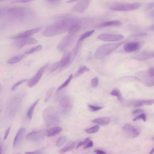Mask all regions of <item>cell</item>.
I'll list each match as a JSON object with an SVG mask.
<instances>
[{
  "mask_svg": "<svg viewBox=\"0 0 154 154\" xmlns=\"http://www.w3.org/2000/svg\"><path fill=\"white\" fill-rule=\"evenodd\" d=\"M110 121L109 117H103L95 119L92 120V122L99 125L105 126L108 124Z\"/></svg>",
  "mask_w": 154,
  "mask_h": 154,
  "instance_id": "obj_20",
  "label": "cell"
},
{
  "mask_svg": "<svg viewBox=\"0 0 154 154\" xmlns=\"http://www.w3.org/2000/svg\"><path fill=\"white\" fill-rule=\"evenodd\" d=\"M5 14H6V10L0 12V19H1L4 17Z\"/></svg>",
  "mask_w": 154,
  "mask_h": 154,
  "instance_id": "obj_50",
  "label": "cell"
},
{
  "mask_svg": "<svg viewBox=\"0 0 154 154\" xmlns=\"http://www.w3.org/2000/svg\"><path fill=\"white\" fill-rule=\"evenodd\" d=\"M2 149L1 147L0 146V154L2 153Z\"/></svg>",
  "mask_w": 154,
  "mask_h": 154,
  "instance_id": "obj_57",
  "label": "cell"
},
{
  "mask_svg": "<svg viewBox=\"0 0 154 154\" xmlns=\"http://www.w3.org/2000/svg\"><path fill=\"white\" fill-rule=\"evenodd\" d=\"M100 126L98 125L92 127L85 130V131L89 134H92L98 132L100 129Z\"/></svg>",
  "mask_w": 154,
  "mask_h": 154,
  "instance_id": "obj_33",
  "label": "cell"
},
{
  "mask_svg": "<svg viewBox=\"0 0 154 154\" xmlns=\"http://www.w3.org/2000/svg\"><path fill=\"white\" fill-rule=\"evenodd\" d=\"M45 134L44 131H34L31 132L26 136V139L32 141H36L43 139Z\"/></svg>",
  "mask_w": 154,
  "mask_h": 154,
  "instance_id": "obj_12",
  "label": "cell"
},
{
  "mask_svg": "<svg viewBox=\"0 0 154 154\" xmlns=\"http://www.w3.org/2000/svg\"><path fill=\"white\" fill-rule=\"evenodd\" d=\"M124 38L121 35H114L102 34L99 35L97 39L107 42H115L120 40Z\"/></svg>",
  "mask_w": 154,
  "mask_h": 154,
  "instance_id": "obj_8",
  "label": "cell"
},
{
  "mask_svg": "<svg viewBox=\"0 0 154 154\" xmlns=\"http://www.w3.org/2000/svg\"><path fill=\"white\" fill-rule=\"evenodd\" d=\"M95 32V30H93L87 32L82 34L80 37L79 41H82L85 39L90 36Z\"/></svg>",
  "mask_w": 154,
  "mask_h": 154,
  "instance_id": "obj_30",
  "label": "cell"
},
{
  "mask_svg": "<svg viewBox=\"0 0 154 154\" xmlns=\"http://www.w3.org/2000/svg\"><path fill=\"white\" fill-rule=\"evenodd\" d=\"M74 34H68L61 40L58 46V49L61 51H63L70 44L74 38Z\"/></svg>",
  "mask_w": 154,
  "mask_h": 154,
  "instance_id": "obj_10",
  "label": "cell"
},
{
  "mask_svg": "<svg viewBox=\"0 0 154 154\" xmlns=\"http://www.w3.org/2000/svg\"><path fill=\"white\" fill-rule=\"evenodd\" d=\"M140 44L138 42H132L127 43L124 47V49L126 52L131 53L135 52L139 49Z\"/></svg>",
  "mask_w": 154,
  "mask_h": 154,
  "instance_id": "obj_16",
  "label": "cell"
},
{
  "mask_svg": "<svg viewBox=\"0 0 154 154\" xmlns=\"http://www.w3.org/2000/svg\"><path fill=\"white\" fill-rule=\"evenodd\" d=\"M90 109L92 111L95 112L99 111L103 108V107L92 105H89Z\"/></svg>",
  "mask_w": 154,
  "mask_h": 154,
  "instance_id": "obj_38",
  "label": "cell"
},
{
  "mask_svg": "<svg viewBox=\"0 0 154 154\" xmlns=\"http://www.w3.org/2000/svg\"><path fill=\"white\" fill-rule=\"evenodd\" d=\"M47 1L51 4L56 5L59 4L61 0H47Z\"/></svg>",
  "mask_w": 154,
  "mask_h": 154,
  "instance_id": "obj_45",
  "label": "cell"
},
{
  "mask_svg": "<svg viewBox=\"0 0 154 154\" xmlns=\"http://www.w3.org/2000/svg\"><path fill=\"white\" fill-rule=\"evenodd\" d=\"M48 66V64H46L39 69L36 75L29 81L28 86L29 87L32 88L38 84Z\"/></svg>",
  "mask_w": 154,
  "mask_h": 154,
  "instance_id": "obj_7",
  "label": "cell"
},
{
  "mask_svg": "<svg viewBox=\"0 0 154 154\" xmlns=\"http://www.w3.org/2000/svg\"><path fill=\"white\" fill-rule=\"evenodd\" d=\"M153 7V3H151L148 5V7L149 8H152Z\"/></svg>",
  "mask_w": 154,
  "mask_h": 154,
  "instance_id": "obj_52",
  "label": "cell"
},
{
  "mask_svg": "<svg viewBox=\"0 0 154 154\" xmlns=\"http://www.w3.org/2000/svg\"><path fill=\"white\" fill-rule=\"evenodd\" d=\"M7 13L10 18L18 20H22L34 15L32 10L27 7H12L8 9Z\"/></svg>",
  "mask_w": 154,
  "mask_h": 154,
  "instance_id": "obj_2",
  "label": "cell"
},
{
  "mask_svg": "<svg viewBox=\"0 0 154 154\" xmlns=\"http://www.w3.org/2000/svg\"><path fill=\"white\" fill-rule=\"evenodd\" d=\"M73 77V74H71L68 79L66 80L64 83L59 87L57 90V91H59L67 86L70 83L71 80L72 79Z\"/></svg>",
  "mask_w": 154,
  "mask_h": 154,
  "instance_id": "obj_31",
  "label": "cell"
},
{
  "mask_svg": "<svg viewBox=\"0 0 154 154\" xmlns=\"http://www.w3.org/2000/svg\"><path fill=\"white\" fill-rule=\"evenodd\" d=\"M90 69L86 66H84L80 68L77 72L75 74L74 76V78H76L83 74L86 72L89 71Z\"/></svg>",
  "mask_w": 154,
  "mask_h": 154,
  "instance_id": "obj_27",
  "label": "cell"
},
{
  "mask_svg": "<svg viewBox=\"0 0 154 154\" xmlns=\"http://www.w3.org/2000/svg\"><path fill=\"white\" fill-rule=\"evenodd\" d=\"M154 103V100H138L132 101V105L133 106L139 107L145 105H150Z\"/></svg>",
  "mask_w": 154,
  "mask_h": 154,
  "instance_id": "obj_19",
  "label": "cell"
},
{
  "mask_svg": "<svg viewBox=\"0 0 154 154\" xmlns=\"http://www.w3.org/2000/svg\"><path fill=\"white\" fill-rule=\"evenodd\" d=\"M94 152L97 154H105L106 153L105 152L100 150H95Z\"/></svg>",
  "mask_w": 154,
  "mask_h": 154,
  "instance_id": "obj_48",
  "label": "cell"
},
{
  "mask_svg": "<svg viewBox=\"0 0 154 154\" xmlns=\"http://www.w3.org/2000/svg\"><path fill=\"white\" fill-rule=\"evenodd\" d=\"M148 74L150 78H153L154 77V68H152L150 69L148 71Z\"/></svg>",
  "mask_w": 154,
  "mask_h": 154,
  "instance_id": "obj_46",
  "label": "cell"
},
{
  "mask_svg": "<svg viewBox=\"0 0 154 154\" xmlns=\"http://www.w3.org/2000/svg\"><path fill=\"white\" fill-rule=\"evenodd\" d=\"M78 20L72 16L56 22L49 26L44 30L43 35L46 37H52L68 30L72 25L78 24Z\"/></svg>",
  "mask_w": 154,
  "mask_h": 154,
  "instance_id": "obj_1",
  "label": "cell"
},
{
  "mask_svg": "<svg viewBox=\"0 0 154 154\" xmlns=\"http://www.w3.org/2000/svg\"><path fill=\"white\" fill-rule=\"evenodd\" d=\"M1 84H0V91H1Z\"/></svg>",
  "mask_w": 154,
  "mask_h": 154,
  "instance_id": "obj_59",
  "label": "cell"
},
{
  "mask_svg": "<svg viewBox=\"0 0 154 154\" xmlns=\"http://www.w3.org/2000/svg\"><path fill=\"white\" fill-rule=\"evenodd\" d=\"M143 112V111L141 109H138L136 110L133 112V114L136 115L138 113H141Z\"/></svg>",
  "mask_w": 154,
  "mask_h": 154,
  "instance_id": "obj_49",
  "label": "cell"
},
{
  "mask_svg": "<svg viewBox=\"0 0 154 154\" xmlns=\"http://www.w3.org/2000/svg\"><path fill=\"white\" fill-rule=\"evenodd\" d=\"M11 129V126H9L7 129L6 131L5 132V134L4 137V140H6L8 136L9 135L10 130Z\"/></svg>",
  "mask_w": 154,
  "mask_h": 154,
  "instance_id": "obj_44",
  "label": "cell"
},
{
  "mask_svg": "<svg viewBox=\"0 0 154 154\" xmlns=\"http://www.w3.org/2000/svg\"><path fill=\"white\" fill-rule=\"evenodd\" d=\"M78 0H69V1H68L67 2L68 3H72L73 2H75Z\"/></svg>",
  "mask_w": 154,
  "mask_h": 154,
  "instance_id": "obj_54",
  "label": "cell"
},
{
  "mask_svg": "<svg viewBox=\"0 0 154 154\" xmlns=\"http://www.w3.org/2000/svg\"><path fill=\"white\" fill-rule=\"evenodd\" d=\"M75 145V142H73L61 149L59 151V152L61 153H64L69 151L73 149Z\"/></svg>",
  "mask_w": 154,
  "mask_h": 154,
  "instance_id": "obj_26",
  "label": "cell"
},
{
  "mask_svg": "<svg viewBox=\"0 0 154 154\" xmlns=\"http://www.w3.org/2000/svg\"><path fill=\"white\" fill-rule=\"evenodd\" d=\"M99 84V80L97 78H95L92 79L91 81V84L93 88H95L98 86Z\"/></svg>",
  "mask_w": 154,
  "mask_h": 154,
  "instance_id": "obj_40",
  "label": "cell"
},
{
  "mask_svg": "<svg viewBox=\"0 0 154 154\" xmlns=\"http://www.w3.org/2000/svg\"><path fill=\"white\" fill-rule=\"evenodd\" d=\"M25 131V130L24 128L20 129L15 136L13 142L14 147H16L19 145L20 142L23 139Z\"/></svg>",
  "mask_w": 154,
  "mask_h": 154,
  "instance_id": "obj_17",
  "label": "cell"
},
{
  "mask_svg": "<svg viewBox=\"0 0 154 154\" xmlns=\"http://www.w3.org/2000/svg\"><path fill=\"white\" fill-rule=\"evenodd\" d=\"M60 68H61V66L60 62L55 63L50 67L49 70V72L52 73L56 70Z\"/></svg>",
  "mask_w": 154,
  "mask_h": 154,
  "instance_id": "obj_34",
  "label": "cell"
},
{
  "mask_svg": "<svg viewBox=\"0 0 154 154\" xmlns=\"http://www.w3.org/2000/svg\"><path fill=\"white\" fill-rule=\"evenodd\" d=\"M42 49V46L41 45H39L37 47H34L26 51L25 53L26 55H29L35 53L37 51H40Z\"/></svg>",
  "mask_w": 154,
  "mask_h": 154,
  "instance_id": "obj_28",
  "label": "cell"
},
{
  "mask_svg": "<svg viewBox=\"0 0 154 154\" xmlns=\"http://www.w3.org/2000/svg\"><path fill=\"white\" fill-rule=\"evenodd\" d=\"M111 95L113 96H116L118 100L120 101H122L123 100L120 91L116 89L113 90L111 93Z\"/></svg>",
  "mask_w": 154,
  "mask_h": 154,
  "instance_id": "obj_29",
  "label": "cell"
},
{
  "mask_svg": "<svg viewBox=\"0 0 154 154\" xmlns=\"http://www.w3.org/2000/svg\"><path fill=\"white\" fill-rule=\"evenodd\" d=\"M9 1V0H0V2H2L6 1Z\"/></svg>",
  "mask_w": 154,
  "mask_h": 154,
  "instance_id": "obj_58",
  "label": "cell"
},
{
  "mask_svg": "<svg viewBox=\"0 0 154 154\" xmlns=\"http://www.w3.org/2000/svg\"><path fill=\"white\" fill-rule=\"evenodd\" d=\"M39 101L38 99L32 105L30 106L27 112V116L30 120L32 118L33 115V111L36 106L38 104Z\"/></svg>",
  "mask_w": 154,
  "mask_h": 154,
  "instance_id": "obj_24",
  "label": "cell"
},
{
  "mask_svg": "<svg viewBox=\"0 0 154 154\" xmlns=\"http://www.w3.org/2000/svg\"><path fill=\"white\" fill-rule=\"evenodd\" d=\"M121 25L122 23L120 22L116 21V20H113V21L106 22L101 24L99 25V27L102 28L112 26H120Z\"/></svg>",
  "mask_w": 154,
  "mask_h": 154,
  "instance_id": "obj_22",
  "label": "cell"
},
{
  "mask_svg": "<svg viewBox=\"0 0 154 154\" xmlns=\"http://www.w3.org/2000/svg\"><path fill=\"white\" fill-rule=\"evenodd\" d=\"M26 57L25 54H20L10 59L8 61V63L10 64H13L17 63L21 61Z\"/></svg>",
  "mask_w": 154,
  "mask_h": 154,
  "instance_id": "obj_23",
  "label": "cell"
},
{
  "mask_svg": "<svg viewBox=\"0 0 154 154\" xmlns=\"http://www.w3.org/2000/svg\"><path fill=\"white\" fill-rule=\"evenodd\" d=\"M41 29L40 27H38L28 30L24 32L13 36L11 38L13 39H20L29 37L30 36L39 32Z\"/></svg>",
  "mask_w": 154,
  "mask_h": 154,
  "instance_id": "obj_13",
  "label": "cell"
},
{
  "mask_svg": "<svg viewBox=\"0 0 154 154\" xmlns=\"http://www.w3.org/2000/svg\"><path fill=\"white\" fill-rule=\"evenodd\" d=\"M143 84L147 87H152L154 86V80L151 79L147 80L144 81Z\"/></svg>",
  "mask_w": 154,
  "mask_h": 154,
  "instance_id": "obj_37",
  "label": "cell"
},
{
  "mask_svg": "<svg viewBox=\"0 0 154 154\" xmlns=\"http://www.w3.org/2000/svg\"><path fill=\"white\" fill-rule=\"evenodd\" d=\"M71 55L70 52H68L64 55L62 59L59 61L61 69L66 68L71 63Z\"/></svg>",
  "mask_w": 154,
  "mask_h": 154,
  "instance_id": "obj_18",
  "label": "cell"
},
{
  "mask_svg": "<svg viewBox=\"0 0 154 154\" xmlns=\"http://www.w3.org/2000/svg\"><path fill=\"white\" fill-rule=\"evenodd\" d=\"M62 130L63 129L61 127H55L48 130L46 133L48 137L53 136L59 134Z\"/></svg>",
  "mask_w": 154,
  "mask_h": 154,
  "instance_id": "obj_21",
  "label": "cell"
},
{
  "mask_svg": "<svg viewBox=\"0 0 154 154\" xmlns=\"http://www.w3.org/2000/svg\"><path fill=\"white\" fill-rule=\"evenodd\" d=\"M26 154H40L41 153L38 151H35L31 152H26L25 153Z\"/></svg>",
  "mask_w": 154,
  "mask_h": 154,
  "instance_id": "obj_51",
  "label": "cell"
},
{
  "mask_svg": "<svg viewBox=\"0 0 154 154\" xmlns=\"http://www.w3.org/2000/svg\"><path fill=\"white\" fill-rule=\"evenodd\" d=\"M147 35V34L145 33H141L133 35L131 36L132 37L138 38L145 36Z\"/></svg>",
  "mask_w": 154,
  "mask_h": 154,
  "instance_id": "obj_43",
  "label": "cell"
},
{
  "mask_svg": "<svg viewBox=\"0 0 154 154\" xmlns=\"http://www.w3.org/2000/svg\"><path fill=\"white\" fill-rule=\"evenodd\" d=\"M55 89V87H53L51 88L47 92V95H46L45 98V102L47 101L50 99L51 95L53 93Z\"/></svg>",
  "mask_w": 154,
  "mask_h": 154,
  "instance_id": "obj_36",
  "label": "cell"
},
{
  "mask_svg": "<svg viewBox=\"0 0 154 154\" xmlns=\"http://www.w3.org/2000/svg\"><path fill=\"white\" fill-rule=\"evenodd\" d=\"M90 137L87 138L86 139L83 141L80 142L78 143V145L76 147V148H78L88 143V142L90 141Z\"/></svg>",
  "mask_w": 154,
  "mask_h": 154,
  "instance_id": "obj_42",
  "label": "cell"
},
{
  "mask_svg": "<svg viewBox=\"0 0 154 154\" xmlns=\"http://www.w3.org/2000/svg\"><path fill=\"white\" fill-rule=\"evenodd\" d=\"M90 3V0H82L75 5L73 10L78 13H84L88 9Z\"/></svg>",
  "mask_w": 154,
  "mask_h": 154,
  "instance_id": "obj_11",
  "label": "cell"
},
{
  "mask_svg": "<svg viewBox=\"0 0 154 154\" xmlns=\"http://www.w3.org/2000/svg\"><path fill=\"white\" fill-rule=\"evenodd\" d=\"M22 39L16 43V45L19 49L22 48L25 45L36 44L38 43L36 39L28 37Z\"/></svg>",
  "mask_w": 154,
  "mask_h": 154,
  "instance_id": "obj_15",
  "label": "cell"
},
{
  "mask_svg": "<svg viewBox=\"0 0 154 154\" xmlns=\"http://www.w3.org/2000/svg\"><path fill=\"white\" fill-rule=\"evenodd\" d=\"M124 42L102 45L96 50L95 56L97 59L100 60L118 48Z\"/></svg>",
  "mask_w": 154,
  "mask_h": 154,
  "instance_id": "obj_4",
  "label": "cell"
},
{
  "mask_svg": "<svg viewBox=\"0 0 154 154\" xmlns=\"http://www.w3.org/2000/svg\"><path fill=\"white\" fill-rule=\"evenodd\" d=\"M154 55V52L152 51H144L136 55L134 58L138 60L144 61L153 58Z\"/></svg>",
  "mask_w": 154,
  "mask_h": 154,
  "instance_id": "obj_14",
  "label": "cell"
},
{
  "mask_svg": "<svg viewBox=\"0 0 154 154\" xmlns=\"http://www.w3.org/2000/svg\"><path fill=\"white\" fill-rule=\"evenodd\" d=\"M66 140V137L65 136H62L58 138L56 143V145L58 147L62 146Z\"/></svg>",
  "mask_w": 154,
  "mask_h": 154,
  "instance_id": "obj_32",
  "label": "cell"
},
{
  "mask_svg": "<svg viewBox=\"0 0 154 154\" xmlns=\"http://www.w3.org/2000/svg\"><path fill=\"white\" fill-rule=\"evenodd\" d=\"M81 28L80 25L78 24H74L71 26L68 30L69 34H75Z\"/></svg>",
  "mask_w": 154,
  "mask_h": 154,
  "instance_id": "obj_25",
  "label": "cell"
},
{
  "mask_svg": "<svg viewBox=\"0 0 154 154\" xmlns=\"http://www.w3.org/2000/svg\"><path fill=\"white\" fill-rule=\"evenodd\" d=\"M43 117L45 124L48 127L56 126L59 122L57 113L52 106L48 107L44 110Z\"/></svg>",
  "mask_w": 154,
  "mask_h": 154,
  "instance_id": "obj_3",
  "label": "cell"
},
{
  "mask_svg": "<svg viewBox=\"0 0 154 154\" xmlns=\"http://www.w3.org/2000/svg\"><path fill=\"white\" fill-rule=\"evenodd\" d=\"M93 146V142L91 141H89L88 143H87V144L84 147V149H86L87 148L91 147Z\"/></svg>",
  "mask_w": 154,
  "mask_h": 154,
  "instance_id": "obj_47",
  "label": "cell"
},
{
  "mask_svg": "<svg viewBox=\"0 0 154 154\" xmlns=\"http://www.w3.org/2000/svg\"><path fill=\"white\" fill-rule=\"evenodd\" d=\"M153 151H154V148H153L150 151V152L149 153V154H152L153 153Z\"/></svg>",
  "mask_w": 154,
  "mask_h": 154,
  "instance_id": "obj_56",
  "label": "cell"
},
{
  "mask_svg": "<svg viewBox=\"0 0 154 154\" xmlns=\"http://www.w3.org/2000/svg\"><path fill=\"white\" fill-rule=\"evenodd\" d=\"M34 0H13L12 3H29Z\"/></svg>",
  "mask_w": 154,
  "mask_h": 154,
  "instance_id": "obj_41",
  "label": "cell"
},
{
  "mask_svg": "<svg viewBox=\"0 0 154 154\" xmlns=\"http://www.w3.org/2000/svg\"><path fill=\"white\" fill-rule=\"evenodd\" d=\"M28 80L27 79H24L21 80L17 82V83L13 85L11 88V90L12 91H14L16 90L20 85L23 84L25 82Z\"/></svg>",
  "mask_w": 154,
  "mask_h": 154,
  "instance_id": "obj_35",
  "label": "cell"
},
{
  "mask_svg": "<svg viewBox=\"0 0 154 154\" xmlns=\"http://www.w3.org/2000/svg\"><path fill=\"white\" fill-rule=\"evenodd\" d=\"M140 119H142L143 121H146V117L145 115L144 114H141L136 116L133 119V121H136Z\"/></svg>",
  "mask_w": 154,
  "mask_h": 154,
  "instance_id": "obj_39",
  "label": "cell"
},
{
  "mask_svg": "<svg viewBox=\"0 0 154 154\" xmlns=\"http://www.w3.org/2000/svg\"><path fill=\"white\" fill-rule=\"evenodd\" d=\"M2 110V106L1 104L0 103V113L1 112Z\"/></svg>",
  "mask_w": 154,
  "mask_h": 154,
  "instance_id": "obj_55",
  "label": "cell"
},
{
  "mask_svg": "<svg viewBox=\"0 0 154 154\" xmlns=\"http://www.w3.org/2000/svg\"><path fill=\"white\" fill-rule=\"evenodd\" d=\"M59 105L62 113L66 114L68 113L72 109V101L69 97L64 96L60 100Z\"/></svg>",
  "mask_w": 154,
  "mask_h": 154,
  "instance_id": "obj_6",
  "label": "cell"
},
{
  "mask_svg": "<svg viewBox=\"0 0 154 154\" xmlns=\"http://www.w3.org/2000/svg\"><path fill=\"white\" fill-rule=\"evenodd\" d=\"M6 9L4 7H0V12L5 11Z\"/></svg>",
  "mask_w": 154,
  "mask_h": 154,
  "instance_id": "obj_53",
  "label": "cell"
},
{
  "mask_svg": "<svg viewBox=\"0 0 154 154\" xmlns=\"http://www.w3.org/2000/svg\"><path fill=\"white\" fill-rule=\"evenodd\" d=\"M122 130L128 136L132 138L136 137L140 134L139 131L136 128L129 124H125Z\"/></svg>",
  "mask_w": 154,
  "mask_h": 154,
  "instance_id": "obj_9",
  "label": "cell"
},
{
  "mask_svg": "<svg viewBox=\"0 0 154 154\" xmlns=\"http://www.w3.org/2000/svg\"><path fill=\"white\" fill-rule=\"evenodd\" d=\"M141 6L140 3H118L111 5L110 9L116 11H131L139 9Z\"/></svg>",
  "mask_w": 154,
  "mask_h": 154,
  "instance_id": "obj_5",
  "label": "cell"
}]
</instances>
